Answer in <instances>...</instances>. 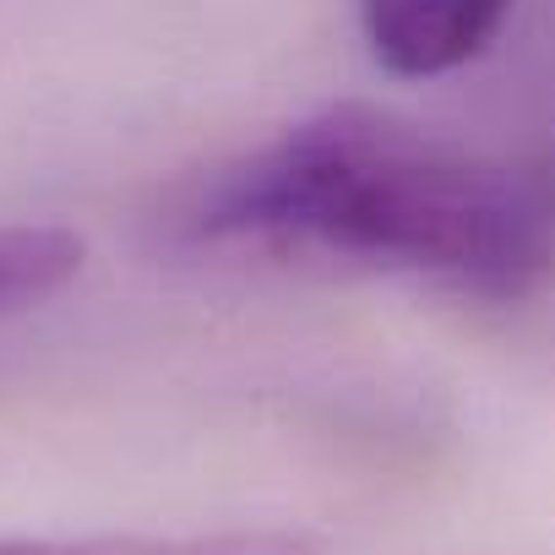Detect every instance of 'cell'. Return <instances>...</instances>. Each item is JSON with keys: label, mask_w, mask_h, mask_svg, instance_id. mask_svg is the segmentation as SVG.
Wrapping results in <instances>:
<instances>
[{"label": "cell", "mask_w": 555, "mask_h": 555, "mask_svg": "<svg viewBox=\"0 0 555 555\" xmlns=\"http://www.w3.org/2000/svg\"><path fill=\"white\" fill-rule=\"evenodd\" d=\"M517 0H360L365 44L382 72L425 82L490 50Z\"/></svg>", "instance_id": "2"}, {"label": "cell", "mask_w": 555, "mask_h": 555, "mask_svg": "<svg viewBox=\"0 0 555 555\" xmlns=\"http://www.w3.org/2000/svg\"><path fill=\"white\" fill-rule=\"evenodd\" d=\"M88 240L66 223H0V322L77 284Z\"/></svg>", "instance_id": "4"}, {"label": "cell", "mask_w": 555, "mask_h": 555, "mask_svg": "<svg viewBox=\"0 0 555 555\" xmlns=\"http://www.w3.org/2000/svg\"><path fill=\"white\" fill-rule=\"evenodd\" d=\"M169 234L317 245L512 306L555 278V147H463L349 99L180 191Z\"/></svg>", "instance_id": "1"}, {"label": "cell", "mask_w": 555, "mask_h": 555, "mask_svg": "<svg viewBox=\"0 0 555 555\" xmlns=\"http://www.w3.org/2000/svg\"><path fill=\"white\" fill-rule=\"evenodd\" d=\"M0 555H327L300 528H207V533H12Z\"/></svg>", "instance_id": "3"}]
</instances>
